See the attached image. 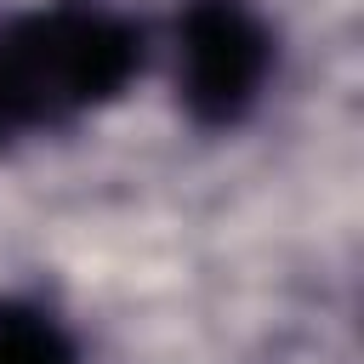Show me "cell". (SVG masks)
Instances as JSON below:
<instances>
[{
  "instance_id": "1",
  "label": "cell",
  "mask_w": 364,
  "mask_h": 364,
  "mask_svg": "<svg viewBox=\"0 0 364 364\" xmlns=\"http://www.w3.org/2000/svg\"><path fill=\"white\" fill-rule=\"evenodd\" d=\"M136 68V34L102 11H34L0 28V91L11 125L108 102Z\"/></svg>"
},
{
  "instance_id": "2",
  "label": "cell",
  "mask_w": 364,
  "mask_h": 364,
  "mask_svg": "<svg viewBox=\"0 0 364 364\" xmlns=\"http://www.w3.org/2000/svg\"><path fill=\"white\" fill-rule=\"evenodd\" d=\"M267 28L239 0H193L182 17V102L205 125H233L267 80Z\"/></svg>"
},
{
  "instance_id": "3",
  "label": "cell",
  "mask_w": 364,
  "mask_h": 364,
  "mask_svg": "<svg viewBox=\"0 0 364 364\" xmlns=\"http://www.w3.org/2000/svg\"><path fill=\"white\" fill-rule=\"evenodd\" d=\"M0 364H74L68 336L34 307H0Z\"/></svg>"
},
{
  "instance_id": "4",
  "label": "cell",
  "mask_w": 364,
  "mask_h": 364,
  "mask_svg": "<svg viewBox=\"0 0 364 364\" xmlns=\"http://www.w3.org/2000/svg\"><path fill=\"white\" fill-rule=\"evenodd\" d=\"M11 131H17V125H11V108H6V91H0V142H6Z\"/></svg>"
}]
</instances>
